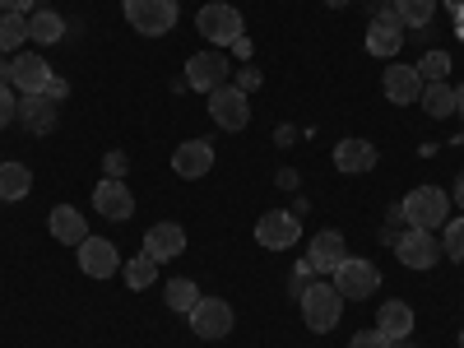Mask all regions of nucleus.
<instances>
[{
    "instance_id": "72a5a7b5",
    "label": "nucleus",
    "mask_w": 464,
    "mask_h": 348,
    "mask_svg": "<svg viewBox=\"0 0 464 348\" xmlns=\"http://www.w3.org/2000/svg\"><path fill=\"white\" fill-rule=\"evenodd\" d=\"M107 177H116V181H121V172H126V153H107Z\"/></svg>"
},
{
    "instance_id": "aec40b11",
    "label": "nucleus",
    "mask_w": 464,
    "mask_h": 348,
    "mask_svg": "<svg viewBox=\"0 0 464 348\" xmlns=\"http://www.w3.org/2000/svg\"><path fill=\"white\" fill-rule=\"evenodd\" d=\"M47 227H52V237H56L61 246H80V242L89 237V223H84V214L74 209V205H56V209L47 214Z\"/></svg>"
},
{
    "instance_id": "ea45409f",
    "label": "nucleus",
    "mask_w": 464,
    "mask_h": 348,
    "mask_svg": "<svg viewBox=\"0 0 464 348\" xmlns=\"http://www.w3.org/2000/svg\"><path fill=\"white\" fill-rule=\"evenodd\" d=\"M455 111L464 116V84H455Z\"/></svg>"
},
{
    "instance_id": "a211bd4d",
    "label": "nucleus",
    "mask_w": 464,
    "mask_h": 348,
    "mask_svg": "<svg viewBox=\"0 0 464 348\" xmlns=\"http://www.w3.org/2000/svg\"><path fill=\"white\" fill-rule=\"evenodd\" d=\"M56 80L47 56H37V52H19L14 56V89L19 93H47V84Z\"/></svg>"
},
{
    "instance_id": "2eb2a0df",
    "label": "nucleus",
    "mask_w": 464,
    "mask_h": 348,
    "mask_svg": "<svg viewBox=\"0 0 464 348\" xmlns=\"http://www.w3.org/2000/svg\"><path fill=\"white\" fill-rule=\"evenodd\" d=\"M172 172L186 177V181H200L214 172V144L209 140H181L177 153H172Z\"/></svg>"
},
{
    "instance_id": "2f4dec72",
    "label": "nucleus",
    "mask_w": 464,
    "mask_h": 348,
    "mask_svg": "<svg viewBox=\"0 0 464 348\" xmlns=\"http://www.w3.org/2000/svg\"><path fill=\"white\" fill-rule=\"evenodd\" d=\"M348 348H400V343H395V339H385V334H381V330L372 325V330H358V334H353V343H348Z\"/></svg>"
},
{
    "instance_id": "9d476101",
    "label": "nucleus",
    "mask_w": 464,
    "mask_h": 348,
    "mask_svg": "<svg viewBox=\"0 0 464 348\" xmlns=\"http://www.w3.org/2000/svg\"><path fill=\"white\" fill-rule=\"evenodd\" d=\"M209 116H214L223 130H246L251 102H246V93H242L237 84H218V89L209 93Z\"/></svg>"
},
{
    "instance_id": "c9c22d12",
    "label": "nucleus",
    "mask_w": 464,
    "mask_h": 348,
    "mask_svg": "<svg viewBox=\"0 0 464 348\" xmlns=\"http://www.w3.org/2000/svg\"><path fill=\"white\" fill-rule=\"evenodd\" d=\"M65 93H70V84H65V80H52V84H47V98H52V102H61Z\"/></svg>"
},
{
    "instance_id": "58836bf2",
    "label": "nucleus",
    "mask_w": 464,
    "mask_h": 348,
    "mask_svg": "<svg viewBox=\"0 0 464 348\" xmlns=\"http://www.w3.org/2000/svg\"><path fill=\"white\" fill-rule=\"evenodd\" d=\"M455 205H459V209H464V172H459V177H455Z\"/></svg>"
},
{
    "instance_id": "b1692460",
    "label": "nucleus",
    "mask_w": 464,
    "mask_h": 348,
    "mask_svg": "<svg viewBox=\"0 0 464 348\" xmlns=\"http://www.w3.org/2000/svg\"><path fill=\"white\" fill-rule=\"evenodd\" d=\"M28 37H33V43H43V47H52V43H61V37H65V19L56 10H37L28 19Z\"/></svg>"
},
{
    "instance_id": "423d86ee",
    "label": "nucleus",
    "mask_w": 464,
    "mask_h": 348,
    "mask_svg": "<svg viewBox=\"0 0 464 348\" xmlns=\"http://www.w3.org/2000/svg\"><path fill=\"white\" fill-rule=\"evenodd\" d=\"M256 242H260L265 251H288V246H297V242H302V223H297V214H288V209H269V214H260V218H256Z\"/></svg>"
},
{
    "instance_id": "f3484780",
    "label": "nucleus",
    "mask_w": 464,
    "mask_h": 348,
    "mask_svg": "<svg viewBox=\"0 0 464 348\" xmlns=\"http://www.w3.org/2000/svg\"><path fill=\"white\" fill-rule=\"evenodd\" d=\"M381 163V153H376V144L372 140H339L334 144V168L343 172V177H362V172H372Z\"/></svg>"
},
{
    "instance_id": "7ed1b4c3",
    "label": "nucleus",
    "mask_w": 464,
    "mask_h": 348,
    "mask_svg": "<svg viewBox=\"0 0 464 348\" xmlns=\"http://www.w3.org/2000/svg\"><path fill=\"white\" fill-rule=\"evenodd\" d=\"M196 28L209 37L214 47H232L237 37H246L242 10H237V5H227V0H209V5H200V14H196Z\"/></svg>"
},
{
    "instance_id": "f704fd0d",
    "label": "nucleus",
    "mask_w": 464,
    "mask_h": 348,
    "mask_svg": "<svg viewBox=\"0 0 464 348\" xmlns=\"http://www.w3.org/2000/svg\"><path fill=\"white\" fill-rule=\"evenodd\" d=\"M37 5V0H0V10H10V14H28Z\"/></svg>"
},
{
    "instance_id": "a19ab883",
    "label": "nucleus",
    "mask_w": 464,
    "mask_h": 348,
    "mask_svg": "<svg viewBox=\"0 0 464 348\" xmlns=\"http://www.w3.org/2000/svg\"><path fill=\"white\" fill-rule=\"evenodd\" d=\"M325 5H330V10H343V5H353V0H325Z\"/></svg>"
},
{
    "instance_id": "f8f14e48",
    "label": "nucleus",
    "mask_w": 464,
    "mask_h": 348,
    "mask_svg": "<svg viewBox=\"0 0 464 348\" xmlns=\"http://www.w3.org/2000/svg\"><path fill=\"white\" fill-rule=\"evenodd\" d=\"M348 260V246H343V232H334V227H321L316 237H312V246H306V269L312 275H334V269Z\"/></svg>"
},
{
    "instance_id": "4468645a",
    "label": "nucleus",
    "mask_w": 464,
    "mask_h": 348,
    "mask_svg": "<svg viewBox=\"0 0 464 348\" xmlns=\"http://www.w3.org/2000/svg\"><path fill=\"white\" fill-rule=\"evenodd\" d=\"M227 74H232V65L218 52H200V56L186 61V84L196 93H214L218 84H227Z\"/></svg>"
},
{
    "instance_id": "393cba45",
    "label": "nucleus",
    "mask_w": 464,
    "mask_h": 348,
    "mask_svg": "<svg viewBox=\"0 0 464 348\" xmlns=\"http://www.w3.org/2000/svg\"><path fill=\"white\" fill-rule=\"evenodd\" d=\"M422 111H428V116H437V121H441V116H455V89L441 80V84H422Z\"/></svg>"
},
{
    "instance_id": "412c9836",
    "label": "nucleus",
    "mask_w": 464,
    "mask_h": 348,
    "mask_svg": "<svg viewBox=\"0 0 464 348\" xmlns=\"http://www.w3.org/2000/svg\"><path fill=\"white\" fill-rule=\"evenodd\" d=\"M14 121H24L33 135H47V130L56 126V107H52L47 93H24V98H19V111H14Z\"/></svg>"
},
{
    "instance_id": "9b49d317",
    "label": "nucleus",
    "mask_w": 464,
    "mask_h": 348,
    "mask_svg": "<svg viewBox=\"0 0 464 348\" xmlns=\"http://www.w3.org/2000/svg\"><path fill=\"white\" fill-rule=\"evenodd\" d=\"M93 209L107 218V223H126L135 214V196H130V186L126 181H116V177H102L93 186Z\"/></svg>"
},
{
    "instance_id": "5701e85b",
    "label": "nucleus",
    "mask_w": 464,
    "mask_h": 348,
    "mask_svg": "<svg viewBox=\"0 0 464 348\" xmlns=\"http://www.w3.org/2000/svg\"><path fill=\"white\" fill-rule=\"evenodd\" d=\"M33 190V172L24 163H0V200H24Z\"/></svg>"
},
{
    "instance_id": "a878e982",
    "label": "nucleus",
    "mask_w": 464,
    "mask_h": 348,
    "mask_svg": "<svg viewBox=\"0 0 464 348\" xmlns=\"http://www.w3.org/2000/svg\"><path fill=\"white\" fill-rule=\"evenodd\" d=\"M28 43V19L24 14H10V10H0V56H10Z\"/></svg>"
},
{
    "instance_id": "f257e3e1",
    "label": "nucleus",
    "mask_w": 464,
    "mask_h": 348,
    "mask_svg": "<svg viewBox=\"0 0 464 348\" xmlns=\"http://www.w3.org/2000/svg\"><path fill=\"white\" fill-rule=\"evenodd\" d=\"M302 321H306V330L312 334H330L334 325H339V316H343V297H339V288L334 284H306L302 288Z\"/></svg>"
},
{
    "instance_id": "c85d7f7f",
    "label": "nucleus",
    "mask_w": 464,
    "mask_h": 348,
    "mask_svg": "<svg viewBox=\"0 0 464 348\" xmlns=\"http://www.w3.org/2000/svg\"><path fill=\"white\" fill-rule=\"evenodd\" d=\"M391 10L400 14V24H404V28H422V24H432L437 0H395Z\"/></svg>"
},
{
    "instance_id": "79ce46f5",
    "label": "nucleus",
    "mask_w": 464,
    "mask_h": 348,
    "mask_svg": "<svg viewBox=\"0 0 464 348\" xmlns=\"http://www.w3.org/2000/svg\"><path fill=\"white\" fill-rule=\"evenodd\" d=\"M459 348H464V334H459Z\"/></svg>"
},
{
    "instance_id": "cd10ccee",
    "label": "nucleus",
    "mask_w": 464,
    "mask_h": 348,
    "mask_svg": "<svg viewBox=\"0 0 464 348\" xmlns=\"http://www.w3.org/2000/svg\"><path fill=\"white\" fill-rule=\"evenodd\" d=\"M200 297H205V293L196 288V279H168V284H163V302L172 306V312H190Z\"/></svg>"
},
{
    "instance_id": "ddd939ff",
    "label": "nucleus",
    "mask_w": 464,
    "mask_h": 348,
    "mask_svg": "<svg viewBox=\"0 0 464 348\" xmlns=\"http://www.w3.org/2000/svg\"><path fill=\"white\" fill-rule=\"evenodd\" d=\"M381 93L385 102H395V107H409L422 98V74L418 65H385L381 70Z\"/></svg>"
},
{
    "instance_id": "c756f323",
    "label": "nucleus",
    "mask_w": 464,
    "mask_h": 348,
    "mask_svg": "<svg viewBox=\"0 0 464 348\" xmlns=\"http://www.w3.org/2000/svg\"><path fill=\"white\" fill-rule=\"evenodd\" d=\"M441 251H446L450 260H459V265H464V214L446 218V227H441Z\"/></svg>"
},
{
    "instance_id": "473e14b6",
    "label": "nucleus",
    "mask_w": 464,
    "mask_h": 348,
    "mask_svg": "<svg viewBox=\"0 0 464 348\" xmlns=\"http://www.w3.org/2000/svg\"><path fill=\"white\" fill-rule=\"evenodd\" d=\"M14 111H19V98L10 93V84H0V130L14 121Z\"/></svg>"
},
{
    "instance_id": "4c0bfd02",
    "label": "nucleus",
    "mask_w": 464,
    "mask_h": 348,
    "mask_svg": "<svg viewBox=\"0 0 464 348\" xmlns=\"http://www.w3.org/2000/svg\"><path fill=\"white\" fill-rule=\"evenodd\" d=\"M0 84H14V61H0Z\"/></svg>"
},
{
    "instance_id": "e433bc0d",
    "label": "nucleus",
    "mask_w": 464,
    "mask_h": 348,
    "mask_svg": "<svg viewBox=\"0 0 464 348\" xmlns=\"http://www.w3.org/2000/svg\"><path fill=\"white\" fill-rule=\"evenodd\" d=\"M256 84H260V74H256V70H242V80H237V89H242V93H251Z\"/></svg>"
},
{
    "instance_id": "0eeeda50",
    "label": "nucleus",
    "mask_w": 464,
    "mask_h": 348,
    "mask_svg": "<svg viewBox=\"0 0 464 348\" xmlns=\"http://www.w3.org/2000/svg\"><path fill=\"white\" fill-rule=\"evenodd\" d=\"M395 256H400V265H409V269H432L446 251H441V237H437V232L404 227L400 242H395Z\"/></svg>"
},
{
    "instance_id": "39448f33",
    "label": "nucleus",
    "mask_w": 464,
    "mask_h": 348,
    "mask_svg": "<svg viewBox=\"0 0 464 348\" xmlns=\"http://www.w3.org/2000/svg\"><path fill=\"white\" fill-rule=\"evenodd\" d=\"M334 288H339V297H348V302H362V297H372V293L381 288V269H376L372 260H362V256H348V260L334 269Z\"/></svg>"
},
{
    "instance_id": "20e7f679",
    "label": "nucleus",
    "mask_w": 464,
    "mask_h": 348,
    "mask_svg": "<svg viewBox=\"0 0 464 348\" xmlns=\"http://www.w3.org/2000/svg\"><path fill=\"white\" fill-rule=\"evenodd\" d=\"M126 24L144 37H163L177 28V0H121Z\"/></svg>"
},
{
    "instance_id": "f03ea898",
    "label": "nucleus",
    "mask_w": 464,
    "mask_h": 348,
    "mask_svg": "<svg viewBox=\"0 0 464 348\" xmlns=\"http://www.w3.org/2000/svg\"><path fill=\"white\" fill-rule=\"evenodd\" d=\"M400 214H404L409 227L437 232V227H446V218H450V196H446L441 186H418V190H409V196H404Z\"/></svg>"
},
{
    "instance_id": "bb28decb",
    "label": "nucleus",
    "mask_w": 464,
    "mask_h": 348,
    "mask_svg": "<svg viewBox=\"0 0 464 348\" xmlns=\"http://www.w3.org/2000/svg\"><path fill=\"white\" fill-rule=\"evenodd\" d=\"M121 275H126V288H153V284H159V260H149L144 251L135 256V260H126L121 265Z\"/></svg>"
},
{
    "instance_id": "dca6fc26",
    "label": "nucleus",
    "mask_w": 464,
    "mask_h": 348,
    "mask_svg": "<svg viewBox=\"0 0 464 348\" xmlns=\"http://www.w3.org/2000/svg\"><path fill=\"white\" fill-rule=\"evenodd\" d=\"M80 269L89 279H111L116 269H121V251H116L107 237H93L89 232V237L80 242Z\"/></svg>"
},
{
    "instance_id": "1a4fd4ad",
    "label": "nucleus",
    "mask_w": 464,
    "mask_h": 348,
    "mask_svg": "<svg viewBox=\"0 0 464 348\" xmlns=\"http://www.w3.org/2000/svg\"><path fill=\"white\" fill-rule=\"evenodd\" d=\"M186 321L196 330V339H223V334H232V306L223 297H200L186 312Z\"/></svg>"
},
{
    "instance_id": "6e6552de",
    "label": "nucleus",
    "mask_w": 464,
    "mask_h": 348,
    "mask_svg": "<svg viewBox=\"0 0 464 348\" xmlns=\"http://www.w3.org/2000/svg\"><path fill=\"white\" fill-rule=\"evenodd\" d=\"M400 47H404V24H400V14L391 10V5H376V14H372V24H367V52L372 56H400Z\"/></svg>"
},
{
    "instance_id": "6ab92c4d",
    "label": "nucleus",
    "mask_w": 464,
    "mask_h": 348,
    "mask_svg": "<svg viewBox=\"0 0 464 348\" xmlns=\"http://www.w3.org/2000/svg\"><path fill=\"white\" fill-rule=\"evenodd\" d=\"M186 251V232H181V223H153L149 232H144V256L149 260H177Z\"/></svg>"
},
{
    "instance_id": "4be33fe9",
    "label": "nucleus",
    "mask_w": 464,
    "mask_h": 348,
    "mask_svg": "<svg viewBox=\"0 0 464 348\" xmlns=\"http://www.w3.org/2000/svg\"><path fill=\"white\" fill-rule=\"evenodd\" d=\"M376 330L385 334V339H409V330H413V306L409 302H400V297H391V302H381V312H376Z\"/></svg>"
},
{
    "instance_id": "7c9ffc66",
    "label": "nucleus",
    "mask_w": 464,
    "mask_h": 348,
    "mask_svg": "<svg viewBox=\"0 0 464 348\" xmlns=\"http://www.w3.org/2000/svg\"><path fill=\"white\" fill-rule=\"evenodd\" d=\"M418 74H422V84H441L446 74H450V56L446 52H428L418 61Z\"/></svg>"
}]
</instances>
